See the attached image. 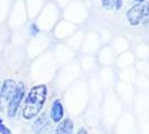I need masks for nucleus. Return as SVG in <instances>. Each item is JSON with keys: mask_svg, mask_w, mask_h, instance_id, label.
Masks as SVG:
<instances>
[{"mask_svg": "<svg viewBox=\"0 0 149 134\" xmlns=\"http://www.w3.org/2000/svg\"><path fill=\"white\" fill-rule=\"evenodd\" d=\"M30 30L32 35H37L38 32H39V29H38V27L35 25V24H32V25L30 26Z\"/></svg>", "mask_w": 149, "mask_h": 134, "instance_id": "nucleus-10", "label": "nucleus"}, {"mask_svg": "<svg viewBox=\"0 0 149 134\" xmlns=\"http://www.w3.org/2000/svg\"><path fill=\"white\" fill-rule=\"evenodd\" d=\"M72 130H74V123L71 120L67 119L59 124L55 134H72Z\"/></svg>", "mask_w": 149, "mask_h": 134, "instance_id": "nucleus-6", "label": "nucleus"}, {"mask_svg": "<svg viewBox=\"0 0 149 134\" xmlns=\"http://www.w3.org/2000/svg\"><path fill=\"white\" fill-rule=\"evenodd\" d=\"M50 116H51V120L56 122V123L61 121L62 116H63V107H62V104L59 100H56L52 103L51 111H50Z\"/></svg>", "mask_w": 149, "mask_h": 134, "instance_id": "nucleus-5", "label": "nucleus"}, {"mask_svg": "<svg viewBox=\"0 0 149 134\" xmlns=\"http://www.w3.org/2000/svg\"><path fill=\"white\" fill-rule=\"evenodd\" d=\"M77 134H87V132H86V130L81 128V130H79V132H78Z\"/></svg>", "mask_w": 149, "mask_h": 134, "instance_id": "nucleus-12", "label": "nucleus"}, {"mask_svg": "<svg viewBox=\"0 0 149 134\" xmlns=\"http://www.w3.org/2000/svg\"><path fill=\"white\" fill-rule=\"evenodd\" d=\"M146 6L147 5L138 4V5L131 7L130 9L127 11V19H128L131 26H137L140 22H143V16L146 13Z\"/></svg>", "mask_w": 149, "mask_h": 134, "instance_id": "nucleus-4", "label": "nucleus"}, {"mask_svg": "<svg viewBox=\"0 0 149 134\" xmlns=\"http://www.w3.org/2000/svg\"><path fill=\"white\" fill-rule=\"evenodd\" d=\"M46 97H47L46 85H38L30 89L24 107V117L26 120H31L40 113L46 102Z\"/></svg>", "mask_w": 149, "mask_h": 134, "instance_id": "nucleus-1", "label": "nucleus"}, {"mask_svg": "<svg viewBox=\"0 0 149 134\" xmlns=\"http://www.w3.org/2000/svg\"><path fill=\"white\" fill-rule=\"evenodd\" d=\"M24 94H25V85L24 83H20L18 85H16V88L13 91V97L9 102V105H8V109H7V114L9 117H13L15 115L17 114V111H18V107L20 105V102L24 97Z\"/></svg>", "mask_w": 149, "mask_h": 134, "instance_id": "nucleus-3", "label": "nucleus"}, {"mask_svg": "<svg viewBox=\"0 0 149 134\" xmlns=\"http://www.w3.org/2000/svg\"><path fill=\"white\" fill-rule=\"evenodd\" d=\"M143 24H149V5L146 6V13H145V16H143Z\"/></svg>", "mask_w": 149, "mask_h": 134, "instance_id": "nucleus-8", "label": "nucleus"}, {"mask_svg": "<svg viewBox=\"0 0 149 134\" xmlns=\"http://www.w3.org/2000/svg\"><path fill=\"white\" fill-rule=\"evenodd\" d=\"M137 2H139V4H141V2H143V1H145V0H136Z\"/></svg>", "mask_w": 149, "mask_h": 134, "instance_id": "nucleus-13", "label": "nucleus"}, {"mask_svg": "<svg viewBox=\"0 0 149 134\" xmlns=\"http://www.w3.org/2000/svg\"><path fill=\"white\" fill-rule=\"evenodd\" d=\"M0 133L1 134H11L10 130H8L6 126H3L2 124H0Z\"/></svg>", "mask_w": 149, "mask_h": 134, "instance_id": "nucleus-9", "label": "nucleus"}, {"mask_svg": "<svg viewBox=\"0 0 149 134\" xmlns=\"http://www.w3.org/2000/svg\"><path fill=\"white\" fill-rule=\"evenodd\" d=\"M115 4H116V0H102V6L106 9H111L115 6Z\"/></svg>", "mask_w": 149, "mask_h": 134, "instance_id": "nucleus-7", "label": "nucleus"}, {"mask_svg": "<svg viewBox=\"0 0 149 134\" xmlns=\"http://www.w3.org/2000/svg\"><path fill=\"white\" fill-rule=\"evenodd\" d=\"M16 88V83L13 79H7L2 85V88L0 92V111L7 112L9 102L13 97V91Z\"/></svg>", "mask_w": 149, "mask_h": 134, "instance_id": "nucleus-2", "label": "nucleus"}, {"mask_svg": "<svg viewBox=\"0 0 149 134\" xmlns=\"http://www.w3.org/2000/svg\"><path fill=\"white\" fill-rule=\"evenodd\" d=\"M115 5H116V9L119 10V9L123 7V1H121V0H116V4H115Z\"/></svg>", "mask_w": 149, "mask_h": 134, "instance_id": "nucleus-11", "label": "nucleus"}, {"mask_svg": "<svg viewBox=\"0 0 149 134\" xmlns=\"http://www.w3.org/2000/svg\"><path fill=\"white\" fill-rule=\"evenodd\" d=\"M0 124H2V120L1 119H0Z\"/></svg>", "mask_w": 149, "mask_h": 134, "instance_id": "nucleus-14", "label": "nucleus"}]
</instances>
